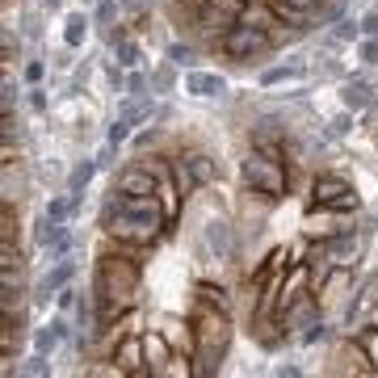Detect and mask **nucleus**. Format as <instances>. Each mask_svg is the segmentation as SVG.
<instances>
[{"mask_svg": "<svg viewBox=\"0 0 378 378\" xmlns=\"http://www.w3.org/2000/svg\"><path fill=\"white\" fill-rule=\"evenodd\" d=\"M143 252L147 248L109 239V248L97 256L93 298H97V320H101L97 345H109L118 320L131 311V303H135V294H139V286H143Z\"/></svg>", "mask_w": 378, "mask_h": 378, "instance_id": "nucleus-1", "label": "nucleus"}, {"mask_svg": "<svg viewBox=\"0 0 378 378\" xmlns=\"http://www.w3.org/2000/svg\"><path fill=\"white\" fill-rule=\"evenodd\" d=\"M101 227L118 244L156 248L173 232V210L160 193H114L109 189V202L101 206Z\"/></svg>", "mask_w": 378, "mask_h": 378, "instance_id": "nucleus-2", "label": "nucleus"}, {"mask_svg": "<svg viewBox=\"0 0 378 378\" xmlns=\"http://www.w3.org/2000/svg\"><path fill=\"white\" fill-rule=\"evenodd\" d=\"M239 181L248 193L265 198V202H278L286 198V185H290V173H286V160L278 147H252L248 160L239 164Z\"/></svg>", "mask_w": 378, "mask_h": 378, "instance_id": "nucleus-3", "label": "nucleus"}, {"mask_svg": "<svg viewBox=\"0 0 378 378\" xmlns=\"http://www.w3.org/2000/svg\"><path fill=\"white\" fill-rule=\"evenodd\" d=\"M215 47L223 50L232 63H256V59H265V55H274V34L265 30V26H244V21H236Z\"/></svg>", "mask_w": 378, "mask_h": 378, "instance_id": "nucleus-4", "label": "nucleus"}, {"mask_svg": "<svg viewBox=\"0 0 378 378\" xmlns=\"http://www.w3.org/2000/svg\"><path fill=\"white\" fill-rule=\"evenodd\" d=\"M311 202H315L320 210H336V215H349V210L362 206L357 189L349 185L340 173H320V177L311 181Z\"/></svg>", "mask_w": 378, "mask_h": 378, "instance_id": "nucleus-5", "label": "nucleus"}, {"mask_svg": "<svg viewBox=\"0 0 378 378\" xmlns=\"http://www.w3.org/2000/svg\"><path fill=\"white\" fill-rule=\"evenodd\" d=\"M173 164H177V189H181V193L206 189L215 177H219V164H215L206 151H177Z\"/></svg>", "mask_w": 378, "mask_h": 378, "instance_id": "nucleus-6", "label": "nucleus"}, {"mask_svg": "<svg viewBox=\"0 0 378 378\" xmlns=\"http://www.w3.org/2000/svg\"><path fill=\"white\" fill-rule=\"evenodd\" d=\"M114 193H160V181H156V173H151L147 160H131L114 177Z\"/></svg>", "mask_w": 378, "mask_h": 378, "instance_id": "nucleus-7", "label": "nucleus"}, {"mask_svg": "<svg viewBox=\"0 0 378 378\" xmlns=\"http://www.w3.org/2000/svg\"><path fill=\"white\" fill-rule=\"evenodd\" d=\"M320 248L328 252V261L336 265V269L353 265V256H357V227H332L328 239H324Z\"/></svg>", "mask_w": 378, "mask_h": 378, "instance_id": "nucleus-8", "label": "nucleus"}, {"mask_svg": "<svg viewBox=\"0 0 378 378\" xmlns=\"http://www.w3.org/2000/svg\"><path fill=\"white\" fill-rule=\"evenodd\" d=\"M72 274H76V265H72V261H59L55 269L43 274V282H38V294H34V298H38V303H47L50 294H59L63 286L72 282Z\"/></svg>", "mask_w": 378, "mask_h": 378, "instance_id": "nucleus-9", "label": "nucleus"}, {"mask_svg": "<svg viewBox=\"0 0 378 378\" xmlns=\"http://www.w3.org/2000/svg\"><path fill=\"white\" fill-rule=\"evenodd\" d=\"M185 93H193V97H219V93H227V80H223V76H215V72H189V76H185Z\"/></svg>", "mask_w": 378, "mask_h": 378, "instance_id": "nucleus-10", "label": "nucleus"}, {"mask_svg": "<svg viewBox=\"0 0 378 378\" xmlns=\"http://www.w3.org/2000/svg\"><path fill=\"white\" fill-rule=\"evenodd\" d=\"M206 248H210L219 261H227V256H232V227H227L223 219H215V223L206 227Z\"/></svg>", "mask_w": 378, "mask_h": 378, "instance_id": "nucleus-11", "label": "nucleus"}, {"mask_svg": "<svg viewBox=\"0 0 378 378\" xmlns=\"http://www.w3.org/2000/svg\"><path fill=\"white\" fill-rule=\"evenodd\" d=\"M85 38H89V17H85V13H72V17L63 21V47L76 50V47H85Z\"/></svg>", "mask_w": 378, "mask_h": 378, "instance_id": "nucleus-12", "label": "nucleus"}, {"mask_svg": "<svg viewBox=\"0 0 378 378\" xmlns=\"http://www.w3.org/2000/svg\"><path fill=\"white\" fill-rule=\"evenodd\" d=\"M63 336H68V324H63V320H50L47 328H38V332H34V349L50 357V353H55V345H59Z\"/></svg>", "mask_w": 378, "mask_h": 378, "instance_id": "nucleus-13", "label": "nucleus"}, {"mask_svg": "<svg viewBox=\"0 0 378 378\" xmlns=\"http://www.w3.org/2000/svg\"><path fill=\"white\" fill-rule=\"evenodd\" d=\"M357 349H362V357H366V370H378V324L357 328Z\"/></svg>", "mask_w": 378, "mask_h": 378, "instance_id": "nucleus-14", "label": "nucleus"}, {"mask_svg": "<svg viewBox=\"0 0 378 378\" xmlns=\"http://www.w3.org/2000/svg\"><path fill=\"white\" fill-rule=\"evenodd\" d=\"M340 101H345V109H366L370 105V85L366 80H345Z\"/></svg>", "mask_w": 378, "mask_h": 378, "instance_id": "nucleus-15", "label": "nucleus"}, {"mask_svg": "<svg viewBox=\"0 0 378 378\" xmlns=\"http://www.w3.org/2000/svg\"><path fill=\"white\" fill-rule=\"evenodd\" d=\"M93 173H97V160H80V164L72 168V177H68V189H72V193H85V185L93 181Z\"/></svg>", "mask_w": 378, "mask_h": 378, "instance_id": "nucleus-16", "label": "nucleus"}, {"mask_svg": "<svg viewBox=\"0 0 378 378\" xmlns=\"http://www.w3.org/2000/svg\"><path fill=\"white\" fill-rule=\"evenodd\" d=\"M68 215H76V198H50L47 202V219L50 223H68Z\"/></svg>", "mask_w": 378, "mask_h": 378, "instance_id": "nucleus-17", "label": "nucleus"}, {"mask_svg": "<svg viewBox=\"0 0 378 378\" xmlns=\"http://www.w3.org/2000/svg\"><path fill=\"white\" fill-rule=\"evenodd\" d=\"M114 50H118V63H122V68H139V59H143L139 43H131V38H122V43H114Z\"/></svg>", "mask_w": 378, "mask_h": 378, "instance_id": "nucleus-18", "label": "nucleus"}, {"mask_svg": "<svg viewBox=\"0 0 378 378\" xmlns=\"http://www.w3.org/2000/svg\"><path fill=\"white\" fill-rule=\"evenodd\" d=\"M362 34V26L357 21H349V17H336V26H332V43H353Z\"/></svg>", "mask_w": 378, "mask_h": 378, "instance_id": "nucleus-19", "label": "nucleus"}, {"mask_svg": "<svg viewBox=\"0 0 378 378\" xmlns=\"http://www.w3.org/2000/svg\"><path fill=\"white\" fill-rule=\"evenodd\" d=\"M294 76H303V68H265L261 85H282V80H294Z\"/></svg>", "mask_w": 378, "mask_h": 378, "instance_id": "nucleus-20", "label": "nucleus"}, {"mask_svg": "<svg viewBox=\"0 0 378 378\" xmlns=\"http://www.w3.org/2000/svg\"><path fill=\"white\" fill-rule=\"evenodd\" d=\"M168 59H173L177 68H193V59H198V50L189 47V43H173V47H168Z\"/></svg>", "mask_w": 378, "mask_h": 378, "instance_id": "nucleus-21", "label": "nucleus"}, {"mask_svg": "<svg viewBox=\"0 0 378 378\" xmlns=\"http://www.w3.org/2000/svg\"><path fill=\"white\" fill-rule=\"evenodd\" d=\"M21 374H34V378H43V374H50V362H47V353H38L34 349V357L21 366Z\"/></svg>", "mask_w": 378, "mask_h": 378, "instance_id": "nucleus-22", "label": "nucleus"}, {"mask_svg": "<svg viewBox=\"0 0 378 378\" xmlns=\"http://www.w3.org/2000/svg\"><path fill=\"white\" fill-rule=\"evenodd\" d=\"M131 126H135V118H126V114H122V118L109 126V143H126V139H131Z\"/></svg>", "mask_w": 378, "mask_h": 378, "instance_id": "nucleus-23", "label": "nucleus"}, {"mask_svg": "<svg viewBox=\"0 0 378 378\" xmlns=\"http://www.w3.org/2000/svg\"><path fill=\"white\" fill-rule=\"evenodd\" d=\"M324 336H328V328H324V324L315 320V324H307V332H303V345H320Z\"/></svg>", "mask_w": 378, "mask_h": 378, "instance_id": "nucleus-24", "label": "nucleus"}, {"mask_svg": "<svg viewBox=\"0 0 378 378\" xmlns=\"http://www.w3.org/2000/svg\"><path fill=\"white\" fill-rule=\"evenodd\" d=\"M143 89H147V80H143L139 72H131V76H126V93H131V97H143Z\"/></svg>", "mask_w": 378, "mask_h": 378, "instance_id": "nucleus-25", "label": "nucleus"}, {"mask_svg": "<svg viewBox=\"0 0 378 378\" xmlns=\"http://www.w3.org/2000/svg\"><path fill=\"white\" fill-rule=\"evenodd\" d=\"M151 85H156V89H173V68H160V72L151 76Z\"/></svg>", "mask_w": 378, "mask_h": 378, "instance_id": "nucleus-26", "label": "nucleus"}, {"mask_svg": "<svg viewBox=\"0 0 378 378\" xmlns=\"http://www.w3.org/2000/svg\"><path fill=\"white\" fill-rule=\"evenodd\" d=\"M362 59H366V63H378V38H366V43H362Z\"/></svg>", "mask_w": 378, "mask_h": 378, "instance_id": "nucleus-27", "label": "nucleus"}, {"mask_svg": "<svg viewBox=\"0 0 378 378\" xmlns=\"http://www.w3.org/2000/svg\"><path fill=\"white\" fill-rule=\"evenodd\" d=\"M68 307H76V290H72V286L59 290V311H68Z\"/></svg>", "mask_w": 378, "mask_h": 378, "instance_id": "nucleus-28", "label": "nucleus"}, {"mask_svg": "<svg viewBox=\"0 0 378 378\" xmlns=\"http://www.w3.org/2000/svg\"><path fill=\"white\" fill-rule=\"evenodd\" d=\"M114 13H118L114 0H101V4H97V21H114Z\"/></svg>", "mask_w": 378, "mask_h": 378, "instance_id": "nucleus-29", "label": "nucleus"}, {"mask_svg": "<svg viewBox=\"0 0 378 378\" xmlns=\"http://www.w3.org/2000/svg\"><path fill=\"white\" fill-rule=\"evenodd\" d=\"M26 80H30V85H38V80H43V63H38V59H34V63H26Z\"/></svg>", "mask_w": 378, "mask_h": 378, "instance_id": "nucleus-30", "label": "nucleus"}, {"mask_svg": "<svg viewBox=\"0 0 378 378\" xmlns=\"http://www.w3.org/2000/svg\"><path fill=\"white\" fill-rule=\"evenodd\" d=\"M160 139V135H156V131H143L139 139H135V147H139V151H147V147H151V143Z\"/></svg>", "mask_w": 378, "mask_h": 378, "instance_id": "nucleus-31", "label": "nucleus"}, {"mask_svg": "<svg viewBox=\"0 0 378 378\" xmlns=\"http://www.w3.org/2000/svg\"><path fill=\"white\" fill-rule=\"evenodd\" d=\"M30 105H34V109H47V93H43V89H30Z\"/></svg>", "mask_w": 378, "mask_h": 378, "instance_id": "nucleus-32", "label": "nucleus"}, {"mask_svg": "<svg viewBox=\"0 0 378 378\" xmlns=\"http://www.w3.org/2000/svg\"><path fill=\"white\" fill-rule=\"evenodd\" d=\"M13 50H17V38H13V30H4V55L13 59Z\"/></svg>", "mask_w": 378, "mask_h": 378, "instance_id": "nucleus-33", "label": "nucleus"}, {"mask_svg": "<svg viewBox=\"0 0 378 378\" xmlns=\"http://www.w3.org/2000/svg\"><path fill=\"white\" fill-rule=\"evenodd\" d=\"M345 131H349V114H345V118H336V122H332V135H345Z\"/></svg>", "mask_w": 378, "mask_h": 378, "instance_id": "nucleus-34", "label": "nucleus"}, {"mask_svg": "<svg viewBox=\"0 0 378 378\" xmlns=\"http://www.w3.org/2000/svg\"><path fill=\"white\" fill-rule=\"evenodd\" d=\"M43 4H47V9H59V0H43Z\"/></svg>", "mask_w": 378, "mask_h": 378, "instance_id": "nucleus-35", "label": "nucleus"}, {"mask_svg": "<svg viewBox=\"0 0 378 378\" xmlns=\"http://www.w3.org/2000/svg\"><path fill=\"white\" fill-rule=\"evenodd\" d=\"M328 4H336V0H328Z\"/></svg>", "mask_w": 378, "mask_h": 378, "instance_id": "nucleus-36", "label": "nucleus"}]
</instances>
